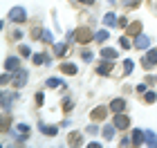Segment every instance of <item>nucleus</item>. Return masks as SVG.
I'll return each instance as SVG.
<instances>
[{
	"instance_id": "f257e3e1",
	"label": "nucleus",
	"mask_w": 157,
	"mask_h": 148,
	"mask_svg": "<svg viewBox=\"0 0 157 148\" xmlns=\"http://www.w3.org/2000/svg\"><path fill=\"white\" fill-rule=\"evenodd\" d=\"M74 34H76V38H74V40H78V43H81V45L90 43V40L94 38V36H92V32H88V29H85V27H81V29H76Z\"/></svg>"
},
{
	"instance_id": "f03ea898",
	"label": "nucleus",
	"mask_w": 157,
	"mask_h": 148,
	"mask_svg": "<svg viewBox=\"0 0 157 148\" xmlns=\"http://www.w3.org/2000/svg\"><path fill=\"white\" fill-rule=\"evenodd\" d=\"M9 18L13 20V23H23V20H27V13L23 7H13V9L9 11Z\"/></svg>"
},
{
	"instance_id": "7ed1b4c3",
	"label": "nucleus",
	"mask_w": 157,
	"mask_h": 148,
	"mask_svg": "<svg viewBox=\"0 0 157 148\" xmlns=\"http://www.w3.org/2000/svg\"><path fill=\"white\" fill-rule=\"evenodd\" d=\"M13 88H23L27 83V70H18V72H13Z\"/></svg>"
},
{
	"instance_id": "20e7f679",
	"label": "nucleus",
	"mask_w": 157,
	"mask_h": 148,
	"mask_svg": "<svg viewBox=\"0 0 157 148\" xmlns=\"http://www.w3.org/2000/svg\"><path fill=\"white\" fill-rule=\"evenodd\" d=\"M5 70L7 72H18L20 70V59L18 56H9V59L5 61Z\"/></svg>"
},
{
	"instance_id": "39448f33",
	"label": "nucleus",
	"mask_w": 157,
	"mask_h": 148,
	"mask_svg": "<svg viewBox=\"0 0 157 148\" xmlns=\"http://www.w3.org/2000/svg\"><path fill=\"white\" fill-rule=\"evenodd\" d=\"M105 115H108V108H105V105H99L97 110H92L90 119L92 121H101V119H105Z\"/></svg>"
},
{
	"instance_id": "423d86ee",
	"label": "nucleus",
	"mask_w": 157,
	"mask_h": 148,
	"mask_svg": "<svg viewBox=\"0 0 157 148\" xmlns=\"http://www.w3.org/2000/svg\"><path fill=\"white\" fill-rule=\"evenodd\" d=\"M130 142H132V146H141V144L146 142V132H141L139 128L132 130V139H130Z\"/></svg>"
},
{
	"instance_id": "0eeeda50",
	"label": "nucleus",
	"mask_w": 157,
	"mask_h": 148,
	"mask_svg": "<svg viewBox=\"0 0 157 148\" xmlns=\"http://www.w3.org/2000/svg\"><path fill=\"white\" fill-rule=\"evenodd\" d=\"M128 117H124L121 112H117V117H115V128H119V130H126L128 128Z\"/></svg>"
},
{
	"instance_id": "6e6552de",
	"label": "nucleus",
	"mask_w": 157,
	"mask_h": 148,
	"mask_svg": "<svg viewBox=\"0 0 157 148\" xmlns=\"http://www.w3.org/2000/svg\"><path fill=\"white\" fill-rule=\"evenodd\" d=\"M141 63H144V67L155 65V63H157V49H151V52H148V56H146V59L141 61Z\"/></svg>"
},
{
	"instance_id": "1a4fd4ad",
	"label": "nucleus",
	"mask_w": 157,
	"mask_h": 148,
	"mask_svg": "<svg viewBox=\"0 0 157 148\" xmlns=\"http://www.w3.org/2000/svg\"><path fill=\"white\" fill-rule=\"evenodd\" d=\"M135 45H137L139 49H148V45H151V38H148V36H141V34H137V40H135Z\"/></svg>"
},
{
	"instance_id": "9d476101",
	"label": "nucleus",
	"mask_w": 157,
	"mask_h": 148,
	"mask_svg": "<svg viewBox=\"0 0 157 148\" xmlns=\"http://www.w3.org/2000/svg\"><path fill=\"white\" fill-rule=\"evenodd\" d=\"M61 72H63V74L74 76V74L78 72V70H76V65H74V63H63V65H61Z\"/></svg>"
},
{
	"instance_id": "9b49d317",
	"label": "nucleus",
	"mask_w": 157,
	"mask_h": 148,
	"mask_svg": "<svg viewBox=\"0 0 157 148\" xmlns=\"http://www.w3.org/2000/svg\"><path fill=\"white\" fill-rule=\"evenodd\" d=\"M110 108L115 110V112H124V108H126V101H124V99H112Z\"/></svg>"
},
{
	"instance_id": "f8f14e48",
	"label": "nucleus",
	"mask_w": 157,
	"mask_h": 148,
	"mask_svg": "<svg viewBox=\"0 0 157 148\" xmlns=\"http://www.w3.org/2000/svg\"><path fill=\"white\" fill-rule=\"evenodd\" d=\"M38 128H40V132H43V135H47V137H54V135H56V128H54V126L38 123Z\"/></svg>"
},
{
	"instance_id": "ddd939ff",
	"label": "nucleus",
	"mask_w": 157,
	"mask_h": 148,
	"mask_svg": "<svg viewBox=\"0 0 157 148\" xmlns=\"http://www.w3.org/2000/svg\"><path fill=\"white\" fill-rule=\"evenodd\" d=\"M101 56H103V59H108V61H112V59H117V49L103 47V49H101Z\"/></svg>"
},
{
	"instance_id": "4468645a",
	"label": "nucleus",
	"mask_w": 157,
	"mask_h": 148,
	"mask_svg": "<svg viewBox=\"0 0 157 148\" xmlns=\"http://www.w3.org/2000/svg\"><path fill=\"white\" fill-rule=\"evenodd\" d=\"M97 72L101 74V76H108V74L112 72V63H101V65L97 67Z\"/></svg>"
},
{
	"instance_id": "2eb2a0df",
	"label": "nucleus",
	"mask_w": 157,
	"mask_h": 148,
	"mask_svg": "<svg viewBox=\"0 0 157 148\" xmlns=\"http://www.w3.org/2000/svg\"><path fill=\"white\" fill-rule=\"evenodd\" d=\"M16 99V94H9V92H2V110H9V103Z\"/></svg>"
},
{
	"instance_id": "dca6fc26",
	"label": "nucleus",
	"mask_w": 157,
	"mask_h": 148,
	"mask_svg": "<svg viewBox=\"0 0 157 148\" xmlns=\"http://www.w3.org/2000/svg\"><path fill=\"white\" fill-rule=\"evenodd\" d=\"M103 25H108V27H112V25H119V20L115 18V13H105V16H103Z\"/></svg>"
},
{
	"instance_id": "f3484780",
	"label": "nucleus",
	"mask_w": 157,
	"mask_h": 148,
	"mask_svg": "<svg viewBox=\"0 0 157 148\" xmlns=\"http://www.w3.org/2000/svg\"><path fill=\"white\" fill-rule=\"evenodd\" d=\"M146 144H148V146H153V148H157V135H155L153 130H148V132H146Z\"/></svg>"
},
{
	"instance_id": "a211bd4d",
	"label": "nucleus",
	"mask_w": 157,
	"mask_h": 148,
	"mask_svg": "<svg viewBox=\"0 0 157 148\" xmlns=\"http://www.w3.org/2000/svg\"><path fill=\"white\" fill-rule=\"evenodd\" d=\"M65 52H67V45H65V43L54 45V54H56V56H65Z\"/></svg>"
},
{
	"instance_id": "6ab92c4d",
	"label": "nucleus",
	"mask_w": 157,
	"mask_h": 148,
	"mask_svg": "<svg viewBox=\"0 0 157 148\" xmlns=\"http://www.w3.org/2000/svg\"><path fill=\"white\" fill-rule=\"evenodd\" d=\"M47 88H65V83H63L61 79H49L47 81Z\"/></svg>"
},
{
	"instance_id": "aec40b11",
	"label": "nucleus",
	"mask_w": 157,
	"mask_h": 148,
	"mask_svg": "<svg viewBox=\"0 0 157 148\" xmlns=\"http://www.w3.org/2000/svg\"><path fill=\"white\" fill-rule=\"evenodd\" d=\"M105 139H112V135H115V126H105V128L101 130Z\"/></svg>"
},
{
	"instance_id": "412c9836",
	"label": "nucleus",
	"mask_w": 157,
	"mask_h": 148,
	"mask_svg": "<svg viewBox=\"0 0 157 148\" xmlns=\"http://www.w3.org/2000/svg\"><path fill=\"white\" fill-rule=\"evenodd\" d=\"M40 38L45 40V43H54V34L49 32V29H45V32H43V34H40Z\"/></svg>"
},
{
	"instance_id": "4be33fe9",
	"label": "nucleus",
	"mask_w": 157,
	"mask_h": 148,
	"mask_svg": "<svg viewBox=\"0 0 157 148\" xmlns=\"http://www.w3.org/2000/svg\"><path fill=\"white\" fill-rule=\"evenodd\" d=\"M67 142L72 144V146H78V144H81V135H78V132H74V135L67 137Z\"/></svg>"
},
{
	"instance_id": "5701e85b",
	"label": "nucleus",
	"mask_w": 157,
	"mask_h": 148,
	"mask_svg": "<svg viewBox=\"0 0 157 148\" xmlns=\"http://www.w3.org/2000/svg\"><path fill=\"white\" fill-rule=\"evenodd\" d=\"M141 32V23H132L128 25V34H139Z\"/></svg>"
},
{
	"instance_id": "b1692460",
	"label": "nucleus",
	"mask_w": 157,
	"mask_h": 148,
	"mask_svg": "<svg viewBox=\"0 0 157 148\" xmlns=\"http://www.w3.org/2000/svg\"><path fill=\"white\" fill-rule=\"evenodd\" d=\"M108 36H110V34L105 32V29H101V32H97V34H94V40H105Z\"/></svg>"
},
{
	"instance_id": "393cba45",
	"label": "nucleus",
	"mask_w": 157,
	"mask_h": 148,
	"mask_svg": "<svg viewBox=\"0 0 157 148\" xmlns=\"http://www.w3.org/2000/svg\"><path fill=\"white\" fill-rule=\"evenodd\" d=\"M34 63H36V65H38V63H49V59L45 54H36V56H34Z\"/></svg>"
},
{
	"instance_id": "a878e982",
	"label": "nucleus",
	"mask_w": 157,
	"mask_h": 148,
	"mask_svg": "<svg viewBox=\"0 0 157 148\" xmlns=\"http://www.w3.org/2000/svg\"><path fill=\"white\" fill-rule=\"evenodd\" d=\"M132 72V61H124V74H130Z\"/></svg>"
},
{
	"instance_id": "bb28decb",
	"label": "nucleus",
	"mask_w": 157,
	"mask_h": 148,
	"mask_svg": "<svg viewBox=\"0 0 157 148\" xmlns=\"http://www.w3.org/2000/svg\"><path fill=\"white\" fill-rule=\"evenodd\" d=\"M144 99H146V103H155L157 94H155V92H146V97H144Z\"/></svg>"
},
{
	"instance_id": "cd10ccee",
	"label": "nucleus",
	"mask_w": 157,
	"mask_h": 148,
	"mask_svg": "<svg viewBox=\"0 0 157 148\" xmlns=\"http://www.w3.org/2000/svg\"><path fill=\"white\" fill-rule=\"evenodd\" d=\"M72 108H74V103L70 101V99H65V101H63V110H65V112H70Z\"/></svg>"
},
{
	"instance_id": "c85d7f7f",
	"label": "nucleus",
	"mask_w": 157,
	"mask_h": 148,
	"mask_svg": "<svg viewBox=\"0 0 157 148\" xmlns=\"http://www.w3.org/2000/svg\"><path fill=\"white\" fill-rule=\"evenodd\" d=\"M18 52H20V56H29V47H27V45H20Z\"/></svg>"
},
{
	"instance_id": "c756f323",
	"label": "nucleus",
	"mask_w": 157,
	"mask_h": 148,
	"mask_svg": "<svg viewBox=\"0 0 157 148\" xmlns=\"http://www.w3.org/2000/svg\"><path fill=\"white\" fill-rule=\"evenodd\" d=\"M119 45H121V47L126 49V47H130V40H128L126 36H121V38H119Z\"/></svg>"
},
{
	"instance_id": "7c9ffc66",
	"label": "nucleus",
	"mask_w": 157,
	"mask_h": 148,
	"mask_svg": "<svg viewBox=\"0 0 157 148\" xmlns=\"http://www.w3.org/2000/svg\"><path fill=\"white\" fill-rule=\"evenodd\" d=\"M18 130L23 132V135H27V132H29V126L27 123H18Z\"/></svg>"
},
{
	"instance_id": "2f4dec72",
	"label": "nucleus",
	"mask_w": 157,
	"mask_h": 148,
	"mask_svg": "<svg viewBox=\"0 0 157 148\" xmlns=\"http://www.w3.org/2000/svg\"><path fill=\"white\" fill-rule=\"evenodd\" d=\"M81 56H83V61H85V63H90V61H92V52H83Z\"/></svg>"
},
{
	"instance_id": "473e14b6",
	"label": "nucleus",
	"mask_w": 157,
	"mask_h": 148,
	"mask_svg": "<svg viewBox=\"0 0 157 148\" xmlns=\"http://www.w3.org/2000/svg\"><path fill=\"white\" fill-rule=\"evenodd\" d=\"M137 2H139V0H124V5H126V7H135Z\"/></svg>"
},
{
	"instance_id": "72a5a7b5",
	"label": "nucleus",
	"mask_w": 157,
	"mask_h": 148,
	"mask_svg": "<svg viewBox=\"0 0 157 148\" xmlns=\"http://www.w3.org/2000/svg\"><path fill=\"white\" fill-rule=\"evenodd\" d=\"M7 81H9V74H2V76H0V83H2V85H5Z\"/></svg>"
},
{
	"instance_id": "f704fd0d",
	"label": "nucleus",
	"mask_w": 157,
	"mask_h": 148,
	"mask_svg": "<svg viewBox=\"0 0 157 148\" xmlns=\"http://www.w3.org/2000/svg\"><path fill=\"white\" fill-rule=\"evenodd\" d=\"M137 92H146V83H139V85H137Z\"/></svg>"
},
{
	"instance_id": "c9c22d12",
	"label": "nucleus",
	"mask_w": 157,
	"mask_h": 148,
	"mask_svg": "<svg viewBox=\"0 0 157 148\" xmlns=\"http://www.w3.org/2000/svg\"><path fill=\"white\" fill-rule=\"evenodd\" d=\"M36 103H38V105H43V94H40V92L36 94Z\"/></svg>"
},
{
	"instance_id": "e433bc0d",
	"label": "nucleus",
	"mask_w": 157,
	"mask_h": 148,
	"mask_svg": "<svg viewBox=\"0 0 157 148\" xmlns=\"http://www.w3.org/2000/svg\"><path fill=\"white\" fill-rule=\"evenodd\" d=\"M78 2H83V5H92L94 0H78Z\"/></svg>"
}]
</instances>
